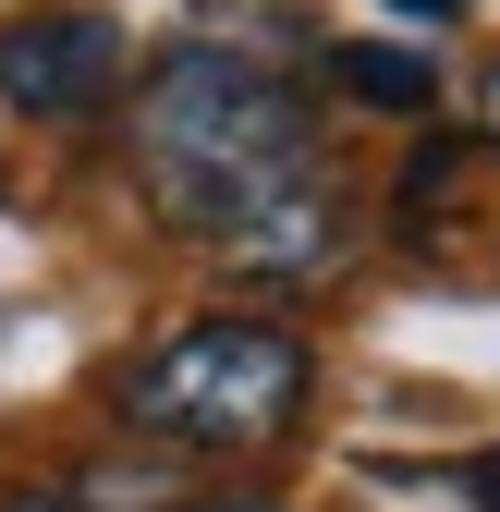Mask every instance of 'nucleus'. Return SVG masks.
I'll use <instances>...</instances> for the list:
<instances>
[{
	"label": "nucleus",
	"instance_id": "obj_1",
	"mask_svg": "<svg viewBox=\"0 0 500 512\" xmlns=\"http://www.w3.org/2000/svg\"><path fill=\"white\" fill-rule=\"evenodd\" d=\"M122 147H135V196L171 232L220 244L257 281H318L354 256V208H342V171L318 147V122H305V98L220 37L159 49Z\"/></svg>",
	"mask_w": 500,
	"mask_h": 512
},
{
	"label": "nucleus",
	"instance_id": "obj_2",
	"mask_svg": "<svg viewBox=\"0 0 500 512\" xmlns=\"http://www.w3.org/2000/svg\"><path fill=\"white\" fill-rule=\"evenodd\" d=\"M305 391H318V354H305V330H281V317H183V330H159L135 366L110 378V415L159 439V452H269V439H293Z\"/></svg>",
	"mask_w": 500,
	"mask_h": 512
},
{
	"label": "nucleus",
	"instance_id": "obj_3",
	"mask_svg": "<svg viewBox=\"0 0 500 512\" xmlns=\"http://www.w3.org/2000/svg\"><path fill=\"white\" fill-rule=\"evenodd\" d=\"M391 232L440 281H500V147L488 135H427L391 183Z\"/></svg>",
	"mask_w": 500,
	"mask_h": 512
},
{
	"label": "nucleus",
	"instance_id": "obj_4",
	"mask_svg": "<svg viewBox=\"0 0 500 512\" xmlns=\"http://www.w3.org/2000/svg\"><path fill=\"white\" fill-rule=\"evenodd\" d=\"M122 74H135V49H122V25L86 13V0H37V13L0 25V98L25 122H98L122 98Z\"/></svg>",
	"mask_w": 500,
	"mask_h": 512
},
{
	"label": "nucleus",
	"instance_id": "obj_5",
	"mask_svg": "<svg viewBox=\"0 0 500 512\" xmlns=\"http://www.w3.org/2000/svg\"><path fill=\"white\" fill-rule=\"evenodd\" d=\"M330 86L342 98H366V110H440V61L427 49H330Z\"/></svg>",
	"mask_w": 500,
	"mask_h": 512
},
{
	"label": "nucleus",
	"instance_id": "obj_6",
	"mask_svg": "<svg viewBox=\"0 0 500 512\" xmlns=\"http://www.w3.org/2000/svg\"><path fill=\"white\" fill-rule=\"evenodd\" d=\"M452 488H464L476 512H500V452H464V464H452Z\"/></svg>",
	"mask_w": 500,
	"mask_h": 512
},
{
	"label": "nucleus",
	"instance_id": "obj_7",
	"mask_svg": "<svg viewBox=\"0 0 500 512\" xmlns=\"http://www.w3.org/2000/svg\"><path fill=\"white\" fill-rule=\"evenodd\" d=\"M476 135L500 147V61H488V98H476Z\"/></svg>",
	"mask_w": 500,
	"mask_h": 512
},
{
	"label": "nucleus",
	"instance_id": "obj_8",
	"mask_svg": "<svg viewBox=\"0 0 500 512\" xmlns=\"http://www.w3.org/2000/svg\"><path fill=\"white\" fill-rule=\"evenodd\" d=\"M0 512H74V500H61V488H13V500H0Z\"/></svg>",
	"mask_w": 500,
	"mask_h": 512
},
{
	"label": "nucleus",
	"instance_id": "obj_9",
	"mask_svg": "<svg viewBox=\"0 0 500 512\" xmlns=\"http://www.w3.org/2000/svg\"><path fill=\"white\" fill-rule=\"evenodd\" d=\"M391 13H415V25H452V13H464V0H391Z\"/></svg>",
	"mask_w": 500,
	"mask_h": 512
},
{
	"label": "nucleus",
	"instance_id": "obj_10",
	"mask_svg": "<svg viewBox=\"0 0 500 512\" xmlns=\"http://www.w3.org/2000/svg\"><path fill=\"white\" fill-rule=\"evenodd\" d=\"M196 512H281V500H196Z\"/></svg>",
	"mask_w": 500,
	"mask_h": 512
}]
</instances>
